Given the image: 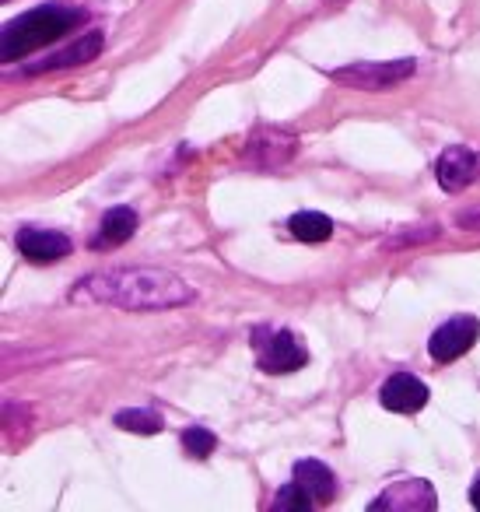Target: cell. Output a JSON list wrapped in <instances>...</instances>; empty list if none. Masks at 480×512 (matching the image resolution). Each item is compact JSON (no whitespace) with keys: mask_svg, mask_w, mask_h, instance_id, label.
<instances>
[{"mask_svg":"<svg viewBox=\"0 0 480 512\" xmlns=\"http://www.w3.org/2000/svg\"><path fill=\"white\" fill-rule=\"evenodd\" d=\"M74 299L106 302L127 313H162V309L190 306L197 292L179 274L162 267H113V271L88 274Z\"/></svg>","mask_w":480,"mask_h":512,"instance_id":"1","label":"cell"},{"mask_svg":"<svg viewBox=\"0 0 480 512\" xmlns=\"http://www.w3.org/2000/svg\"><path fill=\"white\" fill-rule=\"evenodd\" d=\"M81 22H85V11L71 8V4H39V8L11 18L4 25V64H15V60L29 57L32 50L57 43Z\"/></svg>","mask_w":480,"mask_h":512,"instance_id":"2","label":"cell"},{"mask_svg":"<svg viewBox=\"0 0 480 512\" xmlns=\"http://www.w3.org/2000/svg\"><path fill=\"white\" fill-rule=\"evenodd\" d=\"M417 71V60L403 57V60H361V64H347L337 67L330 74V81L354 92H386L393 85H403L410 74Z\"/></svg>","mask_w":480,"mask_h":512,"instance_id":"3","label":"cell"},{"mask_svg":"<svg viewBox=\"0 0 480 512\" xmlns=\"http://www.w3.org/2000/svg\"><path fill=\"white\" fill-rule=\"evenodd\" d=\"M256 362L263 372L284 376V372L302 369L309 362V351L291 330H256Z\"/></svg>","mask_w":480,"mask_h":512,"instance_id":"4","label":"cell"},{"mask_svg":"<svg viewBox=\"0 0 480 512\" xmlns=\"http://www.w3.org/2000/svg\"><path fill=\"white\" fill-rule=\"evenodd\" d=\"M295 148H298L295 134H288V130H281V127H260L246 141L242 162H246L249 169H281L284 162H291Z\"/></svg>","mask_w":480,"mask_h":512,"instance_id":"5","label":"cell"},{"mask_svg":"<svg viewBox=\"0 0 480 512\" xmlns=\"http://www.w3.org/2000/svg\"><path fill=\"white\" fill-rule=\"evenodd\" d=\"M438 505V495L424 477L393 481L379 498H372V512H431Z\"/></svg>","mask_w":480,"mask_h":512,"instance_id":"6","label":"cell"},{"mask_svg":"<svg viewBox=\"0 0 480 512\" xmlns=\"http://www.w3.org/2000/svg\"><path fill=\"white\" fill-rule=\"evenodd\" d=\"M477 337H480L477 316H452L449 323H442V327L431 334L428 355L435 358V362H456V358H463L466 351L477 344Z\"/></svg>","mask_w":480,"mask_h":512,"instance_id":"7","label":"cell"},{"mask_svg":"<svg viewBox=\"0 0 480 512\" xmlns=\"http://www.w3.org/2000/svg\"><path fill=\"white\" fill-rule=\"evenodd\" d=\"M480 176V158L470 148H445L435 162V179L445 193H459L470 183H477Z\"/></svg>","mask_w":480,"mask_h":512,"instance_id":"8","label":"cell"},{"mask_svg":"<svg viewBox=\"0 0 480 512\" xmlns=\"http://www.w3.org/2000/svg\"><path fill=\"white\" fill-rule=\"evenodd\" d=\"M15 242L25 260H32V264H57V260H64L71 253V239L64 232H53V228L25 225Z\"/></svg>","mask_w":480,"mask_h":512,"instance_id":"9","label":"cell"},{"mask_svg":"<svg viewBox=\"0 0 480 512\" xmlns=\"http://www.w3.org/2000/svg\"><path fill=\"white\" fill-rule=\"evenodd\" d=\"M379 400H382V407H386V411L417 414L424 404H428V386H424L417 376H410V372H396V376L386 379Z\"/></svg>","mask_w":480,"mask_h":512,"instance_id":"10","label":"cell"},{"mask_svg":"<svg viewBox=\"0 0 480 512\" xmlns=\"http://www.w3.org/2000/svg\"><path fill=\"white\" fill-rule=\"evenodd\" d=\"M102 46H106V36H102V32H88V36L74 39V43H71V46H64V50H57V53H50L46 60H39L36 67H29V74L67 71V67L92 64V60L102 53Z\"/></svg>","mask_w":480,"mask_h":512,"instance_id":"11","label":"cell"},{"mask_svg":"<svg viewBox=\"0 0 480 512\" xmlns=\"http://www.w3.org/2000/svg\"><path fill=\"white\" fill-rule=\"evenodd\" d=\"M137 232V214L134 207H113V211L102 218L99 225V235L92 239V249H113V246H123L130 235Z\"/></svg>","mask_w":480,"mask_h":512,"instance_id":"12","label":"cell"},{"mask_svg":"<svg viewBox=\"0 0 480 512\" xmlns=\"http://www.w3.org/2000/svg\"><path fill=\"white\" fill-rule=\"evenodd\" d=\"M295 481L302 484L316 502H330V498L337 495V477H333V470L319 460L295 463Z\"/></svg>","mask_w":480,"mask_h":512,"instance_id":"13","label":"cell"},{"mask_svg":"<svg viewBox=\"0 0 480 512\" xmlns=\"http://www.w3.org/2000/svg\"><path fill=\"white\" fill-rule=\"evenodd\" d=\"M288 228H291V235H295V239H302V242H326L333 235V221L326 218V214H319V211L291 214Z\"/></svg>","mask_w":480,"mask_h":512,"instance_id":"14","label":"cell"},{"mask_svg":"<svg viewBox=\"0 0 480 512\" xmlns=\"http://www.w3.org/2000/svg\"><path fill=\"white\" fill-rule=\"evenodd\" d=\"M116 425H120L123 432H137V435L162 432V418H158V411H151V407H130V411H120L116 414Z\"/></svg>","mask_w":480,"mask_h":512,"instance_id":"15","label":"cell"},{"mask_svg":"<svg viewBox=\"0 0 480 512\" xmlns=\"http://www.w3.org/2000/svg\"><path fill=\"white\" fill-rule=\"evenodd\" d=\"M312 502H316V498H312L309 491H305L298 481L284 484L281 495L274 498V505H277V509H284V512H309V509H312Z\"/></svg>","mask_w":480,"mask_h":512,"instance_id":"16","label":"cell"},{"mask_svg":"<svg viewBox=\"0 0 480 512\" xmlns=\"http://www.w3.org/2000/svg\"><path fill=\"white\" fill-rule=\"evenodd\" d=\"M183 446L190 449V456L204 460V456L214 453L218 439H214V432H207V428H186V432H183Z\"/></svg>","mask_w":480,"mask_h":512,"instance_id":"17","label":"cell"},{"mask_svg":"<svg viewBox=\"0 0 480 512\" xmlns=\"http://www.w3.org/2000/svg\"><path fill=\"white\" fill-rule=\"evenodd\" d=\"M407 235H396V239H389L386 246H403V242H428V239H435L438 235V228L435 225H428V228H403Z\"/></svg>","mask_w":480,"mask_h":512,"instance_id":"18","label":"cell"},{"mask_svg":"<svg viewBox=\"0 0 480 512\" xmlns=\"http://www.w3.org/2000/svg\"><path fill=\"white\" fill-rule=\"evenodd\" d=\"M456 221H459L463 228H480V207H477V211H463Z\"/></svg>","mask_w":480,"mask_h":512,"instance_id":"19","label":"cell"},{"mask_svg":"<svg viewBox=\"0 0 480 512\" xmlns=\"http://www.w3.org/2000/svg\"><path fill=\"white\" fill-rule=\"evenodd\" d=\"M470 502H473V509H480V474H477V481H473V488H470Z\"/></svg>","mask_w":480,"mask_h":512,"instance_id":"20","label":"cell"}]
</instances>
